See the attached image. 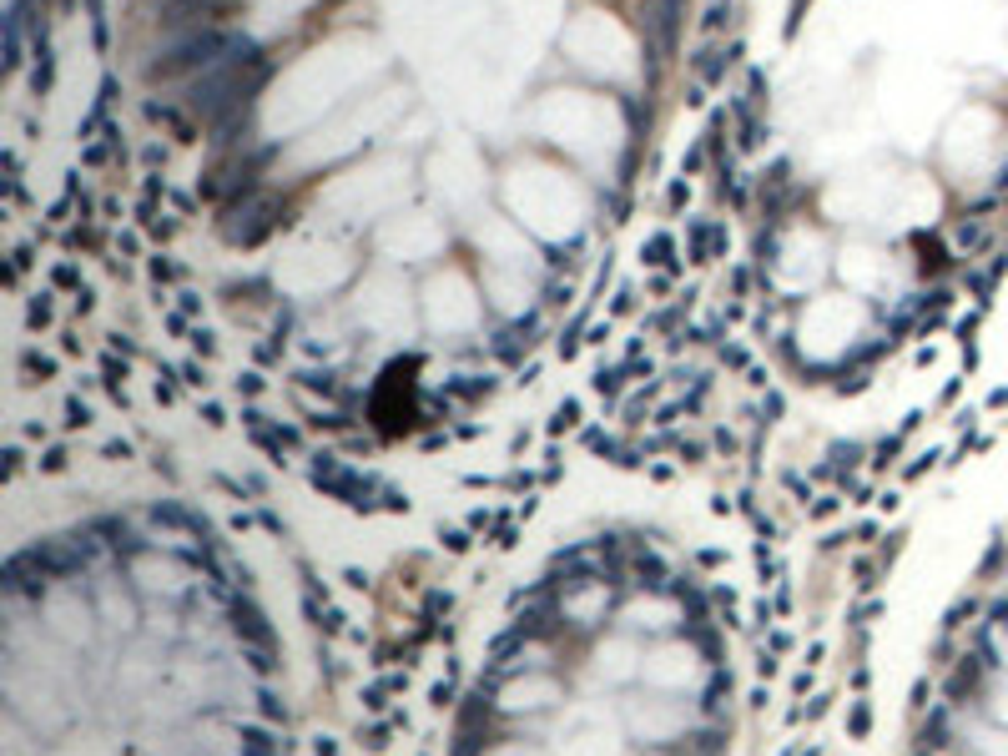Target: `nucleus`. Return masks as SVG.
I'll list each match as a JSON object with an SVG mask.
<instances>
[{"label":"nucleus","instance_id":"nucleus-1","mask_svg":"<svg viewBox=\"0 0 1008 756\" xmlns=\"http://www.w3.org/2000/svg\"><path fill=\"white\" fill-rule=\"evenodd\" d=\"M272 651L237 580L177 520L21 555L5 756H272Z\"/></svg>","mask_w":1008,"mask_h":756},{"label":"nucleus","instance_id":"nucleus-2","mask_svg":"<svg viewBox=\"0 0 1008 756\" xmlns=\"http://www.w3.org/2000/svg\"><path fill=\"white\" fill-rule=\"evenodd\" d=\"M727 666L656 550H575L489 651L454 756H716Z\"/></svg>","mask_w":1008,"mask_h":756},{"label":"nucleus","instance_id":"nucleus-3","mask_svg":"<svg viewBox=\"0 0 1008 756\" xmlns=\"http://www.w3.org/2000/svg\"><path fill=\"white\" fill-rule=\"evenodd\" d=\"M913 756H1008V595L958 655Z\"/></svg>","mask_w":1008,"mask_h":756}]
</instances>
